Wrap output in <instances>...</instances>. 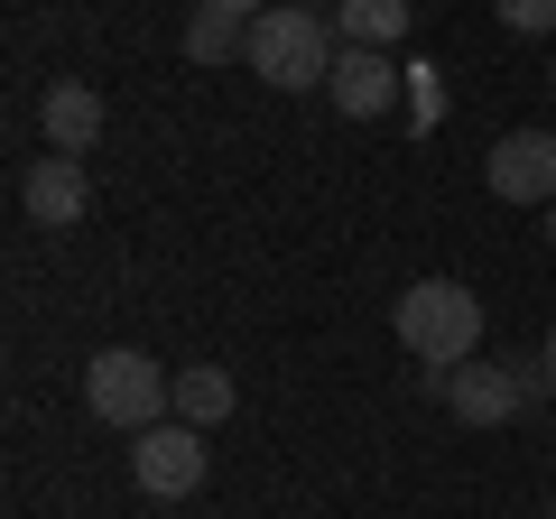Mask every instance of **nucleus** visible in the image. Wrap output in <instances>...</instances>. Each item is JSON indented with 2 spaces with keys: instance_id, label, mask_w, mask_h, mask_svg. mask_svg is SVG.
Wrapping results in <instances>:
<instances>
[{
  "instance_id": "obj_1",
  "label": "nucleus",
  "mask_w": 556,
  "mask_h": 519,
  "mask_svg": "<svg viewBox=\"0 0 556 519\" xmlns=\"http://www.w3.org/2000/svg\"><path fill=\"white\" fill-rule=\"evenodd\" d=\"M390 325H399V343H408L417 371H455V362L482 353V298H473L464 279H417V288H399Z\"/></svg>"
},
{
  "instance_id": "obj_2",
  "label": "nucleus",
  "mask_w": 556,
  "mask_h": 519,
  "mask_svg": "<svg viewBox=\"0 0 556 519\" xmlns=\"http://www.w3.org/2000/svg\"><path fill=\"white\" fill-rule=\"evenodd\" d=\"M343 38L325 10H288V0H269L251 20V47H241V65H251L260 84H278V93H316L325 75H334Z\"/></svg>"
},
{
  "instance_id": "obj_3",
  "label": "nucleus",
  "mask_w": 556,
  "mask_h": 519,
  "mask_svg": "<svg viewBox=\"0 0 556 519\" xmlns=\"http://www.w3.org/2000/svg\"><path fill=\"white\" fill-rule=\"evenodd\" d=\"M427 390H437L445 408H455V427H510L519 408L547 390V371H538V353H501V362H455V371H417Z\"/></svg>"
},
{
  "instance_id": "obj_4",
  "label": "nucleus",
  "mask_w": 556,
  "mask_h": 519,
  "mask_svg": "<svg viewBox=\"0 0 556 519\" xmlns=\"http://www.w3.org/2000/svg\"><path fill=\"white\" fill-rule=\"evenodd\" d=\"M167 390H177V371H159V362L130 353V343H112V353L84 362V408H93L102 427H121V436L159 427L167 418Z\"/></svg>"
},
{
  "instance_id": "obj_5",
  "label": "nucleus",
  "mask_w": 556,
  "mask_h": 519,
  "mask_svg": "<svg viewBox=\"0 0 556 519\" xmlns=\"http://www.w3.org/2000/svg\"><path fill=\"white\" fill-rule=\"evenodd\" d=\"M204 464H214V445H204V427H186V418H159V427H139V436H130V482L149 501L204 492Z\"/></svg>"
},
{
  "instance_id": "obj_6",
  "label": "nucleus",
  "mask_w": 556,
  "mask_h": 519,
  "mask_svg": "<svg viewBox=\"0 0 556 519\" xmlns=\"http://www.w3.org/2000/svg\"><path fill=\"white\" fill-rule=\"evenodd\" d=\"M482 186H492L501 204H538V214H547L556 204V130H510V140L482 159Z\"/></svg>"
},
{
  "instance_id": "obj_7",
  "label": "nucleus",
  "mask_w": 556,
  "mask_h": 519,
  "mask_svg": "<svg viewBox=\"0 0 556 519\" xmlns=\"http://www.w3.org/2000/svg\"><path fill=\"white\" fill-rule=\"evenodd\" d=\"M325 93H334L343 121H380L399 93H408V65H390V47H343L334 75H325Z\"/></svg>"
},
{
  "instance_id": "obj_8",
  "label": "nucleus",
  "mask_w": 556,
  "mask_h": 519,
  "mask_svg": "<svg viewBox=\"0 0 556 519\" xmlns=\"http://www.w3.org/2000/svg\"><path fill=\"white\" fill-rule=\"evenodd\" d=\"M20 204H28V223H47V232H75V223L93 214V186H84V159H56V149H47V159L20 177Z\"/></svg>"
},
{
  "instance_id": "obj_9",
  "label": "nucleus",
  "mask_w": 556,
  "mask_h": 519,
  "mask_svg": "<svg viewBox=\"0 0 556 519\" xmlns=\"http://www.w3.org/2000/svg\"><path fill=\"white\" fill-rule=\"evenodd\" d=\"M38 130H47L56 159H84V149L102 140V93L93 84H47L38 93Z\"/></svg>"
},
{
  "instance_id": "obj_10",
  "label": "nucleus",
  "mask_w": 556,
  "mask_h": 519,
  "mask_svg": "<svg viewBox=\"0 0 556 519\" xmlns=\"http://www.w3.org/2000/svg\"><path fill=\"white\" fill-rule=\"evenodd\" d=\"M232 408H241V390H232V371H223V362H186V371H177V390H167V418L204 427V436H214V427L232 418Z\"/></svg>"
},
{
  "instance_id": "obj_11",
  "label": "nucleus",
  "mask_w": 556,
  "mask_h": 519,
  "mask_svg": "<svg viewBox=\"0 0 556 519\" xmlns=\"http://www.w3.org/2000/svg\"><path fill=\"white\" fill-rule=\"evenodd\" d=\"M334 38H343V47H390V38H408V0H334Z\"/></svg>"
},
{
  "instance_id": "obj_12",
  "label": "nucleus",
  "mask_w": 556,
  "mask_h": 519,
  "mask_svg": "<svg viewBox=\"0 0 556 519\" xmlns=\"http://www.w3.org/2000/svg\"><path fill=\"white\" fill-rule=\"evenodd\" d=\"M251 47V20H223V10H186V56L195 65H232Z\"/></svg>"
},
{
  "instance_id": "obj_13",
  "label": "nucleus",
  "mask_w": 556,
  "mask_h": 519,
  "mask_svg": "<svg viewBox=\"0 0 556 519\" xmlns=\"http://www.w3.org/2000/svg\"><path fill=\"white\" fill-rule=\"evenodd\" d=\"M501 28H519V38H556V0H501Z\"/></svg>"
},
{
  "instance_id": "obj_14",
  "label": "nucleus",
  "mask_w": 556,
  "mask_h": 519,
  "mask_svg": "<svg viewBox=\"0 0 556 519\" xmlns=\"http://www.w3.org/2000/svg\"><path fill=\"white\" fill-rule=\"evenodd\" d=\"M408 102H417V130H427V121H445V93H437V65H427V56L408 65Z\"/></svg>"
},
{
  "instance_id": "obj_15",
  "label": "nucleus",
  "mask_w": 556,
  "mask_h": 519,
  "mask_svg": "<svg viewBox=\"0 0 556 519\" xmlns=\"http://www.w3.org/2000/svg\"><path fill=\"white\" fill-rule=\"evenodd\" d=\"M195 10H223V20H260L269 0H195Z\"/></svg>"
},
{
  "instance_id": "obj_16",
  "label": "nucleus",
  "mask_w": 556,
  "mask_h": 519,
  "mask_svg": "<svg viewBox=\"0 0 556 519\" xmlns=\"http://www.w3.org/2000/svg\"><path fill=\"white\" fill-rule=\"evenodd\" d=\"M538 371H547V390H556V334H547V343H538Z\"/></svg>"
},
{
  "instance_id": "obj_17",
  "label": "nucleus",
  "mask_w": 556,
  "mask_h": 519,
  "mask_svg": "<svg viewBox=\"0 0 556 519\" xmlns=\"http://www.w3.org/2000/svg\"><path fill=\"white\" fill-rule=\"evenodd\" d=\"M288 10H325V0H288Z\"/></svg>"
},
{
  "instance_id": "obj_18",
  "label": "nucleus",
  "mask_w": 556,
  "mask_h": 519,
  "mask_svg": "<svg viewBox=\"0 0 556 519\" xmlns=\"http://www.w3.org/2000/svg\"><path fill=\"white\" fill-rule=\"evenodd\" d=\"M547 241H556V204H547Z\"/></svg>"
},
{
  "instance_id": "obj_19",
  "label": "nucleus",
  "mask_w": 556,
  "mask_h": 519,
  "mask_svg": "<svg viewBox=\"0 0 556 519\" xmlns=\"http://www.w3.org/2000/svg\"><path fill=\"white\" fill-rule=\"evenodd\" d=\"M547 84H556V65H547Z\"/></svg>"
}]
</instances>
